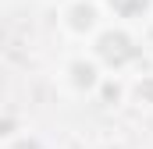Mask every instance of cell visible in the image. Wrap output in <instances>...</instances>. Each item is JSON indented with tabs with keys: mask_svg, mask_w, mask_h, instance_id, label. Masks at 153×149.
Instances as JSON below:
<instances>
[{
	"mask_svg": "<svg viewBox=\"0 0 153 149\" xmlns=\"http://www.w3.org/2000/svg\"><path fill=\"white\" fill-rule=\"evenodd\" d=\"M96 53H100L103 64L121 68V64H128V60L135 57V46H132V39L125 36V32H103L100 43H96Z\"/></svg>",
	"mask_w": 153,
	"mask_h": 149,
	"instance_id": "1",
	"label": "cell"
},
{
	"mask_svg": "<svg viewBox=\"0 0 153 149\" xmlns=\"http://www.w3.org/2000/svg\"><path fill=\"white\" fill-rule=\"evenodd\" d=\"M93 18H96V14H93V7H89V4L71 7V29H78V32H82V29H89V25H93Z\"/></svg>",
	"mask_w": 153,
	"mask_h": 149,
	"instance_id": "2",
	"label": "cell"
},
{
	"mask_svg": "<svg viewBox=\"0 0 153 149\" xmlns=\"http://www.w3.org/2000/svg\"><path fill=\"white\" fill-rule=\"evenodd\" d=\"M146 4H150V0H111V7H114L117 14H125V18H132V14L146 11Z\"/></svg>",
	"mask_w": 153,
	"mask_h": 149,
	"instance_id": "3",
	"label": "cell"
},
{
	"mask_svg": "<svg viewBox=\"0 0 153 149\" xmlns=\"http://www.w3.org/2000/svg\"><path fill=\"white\" fill-rule=\"evenodd\" d=\"M71 74H75V85H78V89H89V85L96 82V71H93L89 64H71Z\"/></svg>",
	"mask_w": 153,
	"mask_h": 149,
	"instance_id": "4",
	"label": "cell"
}]
</instances>
